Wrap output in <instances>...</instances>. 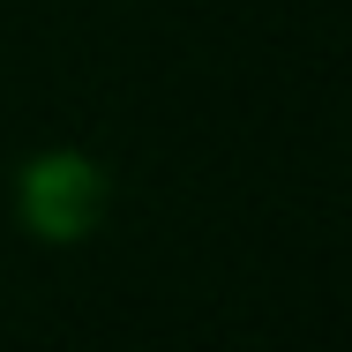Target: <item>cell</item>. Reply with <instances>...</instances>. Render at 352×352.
Listing matches in <instances>:
<instances>
[{"label": "cell", "instance_id": "cell-1", "mask_svg": "<svg viewBox=\"0 0 352 352\" xmlns=\"http://www.w3.org/2000/svg\"><path fill=\"white\" fill-rule=\"evenodd\" d=\"M15 203H23V225H30V232H45V240H82V232L105 217V173H98L90 157H75V150H53V157L23 165Z\"/></svg>", "mask_w": 352, "mask_h": 352}]
</instances>
